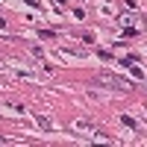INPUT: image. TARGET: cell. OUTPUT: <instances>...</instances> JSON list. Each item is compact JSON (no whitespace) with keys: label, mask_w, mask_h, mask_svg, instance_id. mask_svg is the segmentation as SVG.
Returning <instances> with one entry per match:
<instances>
[{"label":"cell","mask_w":147,"mask_h":147,"mask_svg":"<svg viewBox=\"0 0 147 147\" xmlns=\"http://www.w3.org/2000/svg\"><path fill=\"white\" fill-rule=\"evenodd\" d=\"M97 82H100V85H112V88H118V91L129 88L127 80H118V77H112V74H97Z\"/></svg>","instance_id":"1"}]
</instances>
